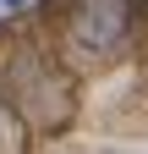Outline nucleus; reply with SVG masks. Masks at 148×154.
Instances as JSON below:
<instances>
[{"label": "nucleus", "mask_w": 148, "mask_h": 154, "mask_svg": "<svg viewBox=\"0 0 148 154\" xmlns=\"http://www.w3.org/2000/svg\"><path fill=\"white\" fill-rule=\"evenodd\" d=\"M6 6H28V0H6Z\"/></svg>", "instance_id": "nucleus-2"}, {"label": "nucleus", "mask_w": 148, "mask_h": 154, "mask_svg": "<svg viewBox=\"0 0 148 154\" xmlns=\"http://www.w3.org/2000/svg\"><path fill=\"white\" fill-rule=\"evenodd\" d=\"M126 17H132V0H77V11H71V44L82 55H110L126 38Z\"/></svg>", "instance_id": "nucleus-1"}]
</instances>
